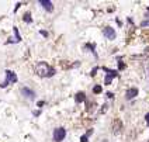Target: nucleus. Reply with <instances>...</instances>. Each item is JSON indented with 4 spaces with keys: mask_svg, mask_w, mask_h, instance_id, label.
I'll return each instance as SVG.
<instances>
[{
    "mask_svg": "<svg viewBox=\"0 0 149 142\" xmlns=\"http://www.w3.org/2000/svg\"><path fill=\"white\" fill-rule=\"evenodd\" d=\"M49 72H51V68L47 62H40V63H37V66H35V73L38 76H41V77H48V76H49Z\"/></svg>",
    "mask_w": 149,
    "mask_h": 142,
    "instance_id": "obj_1",
    "label": "nucleus"
},
{
    "mask_svg": "<svg viewBox=\"0 0 149 142\" xmlns=\"http://www.w3.org/2000/svg\"><path fill=\"white\" fill-rule=\"evenodd\" d=\"M4 73H6V82L0 84V87H6V86H8L10 83H16L17 80H18L17 75L13 72V70H6Z\"/></svg>",
    "mask_w": 149,
    "mask_h": 142,
    "instance_id": "obj_2",
    "label": "nucleus"
},
{
    "mask_svg": "<svg viewBox=\"0 0 149 142\" xmlns=\"http://www.w3.org/2000/svg\"><path fill=\"white\" fill-rule=\"evenodd\" d=\"M65 136H66V129L62 127H59L54 131V141L55 142H62L65 139Z\"/></svg>",
    "mask_w": 149,
    "mask_h": 142,
    "instance_id": "obj_3",
    "label": "nucleus"
},
{
    "mask_svg": "<svg viewBox=\"0 0 149 142\" xmlns=\"http://www.w3.org/2000/svg\"><path fill=\"white\" fill-rule=\"evenodd\" d=\"M103 34H104V37L108 38V40H115V37H117L114 28H111V27H106V28L103 30Z\"/></svg>",
    "mask_w": 149,
    "mask_h": 142,
    "instance_id": "obj_4",
    "label": "nucleus"
},
{
    "mask_svg": "<svg viewBox=\"0 0 149 142\" xmlns=\"http://www.w3.org/2000/svg\"><path fill=\"white\" fill-rule=\"evenodd\" d=\"M38 3H40V6H42L47 11H52V10H54V4H52V1H49V0H40Z\"/></svg>",
    "mask_w": 149,
    "mask_h": 142,
    "instance_id": "obj_5",
    "label": "nucleus"
},
{
    "mask_svg": "<svg viewBox=\"0 0 149 142\" xmlns=\"http://www.w3.org/2000/svg\"><path fill=\"white\" fill-rule=\"evenodd\" d=\"M21 93L24 94L25 97L31 99V100H33L34 97H35V93H34V90H31V89H28V87H23V89H21Z\"/></svg>",
    "mask_w": 149,
    "mask_h": 142,
    "instance_id": "obj_6",
    "label": "nucleus"
},
{
    "mask_svg": "<svg viewBox=\"0 0 149 142\" xmlns=\"http://www.w3.org/2000/svg\"><path fill=\"white\" fill-rule=\"evenodd\" d=\"M136 96H138V89H135V87L129 89L128 92L125 93V97H127V100H131V99L136 97Z\"/></svg>",
    "mask_w": 149,
    "mask_h": 142,
    "instance_id": "obj_7",
    "label": "nucleus"
},
{
    "mask_svg": "<svg viewBox=\"0 0 149 142\" xmlns=\"http://www.w3.org/2000/svg\"><path fill=\"white\" fill-rule=\"evenodd\" d=\"M121 128H122V124H121V121L117 118V120H114V122H113V132L114 134H118L120 131H121Z\"/></svg>",
    "mask_w": 149,
    "mask_h": 142,
    "instance_id": "obj_8",
    "label": "nucleus"
},
{
    "mask_svg": "<svg viewBox=\"0 0 149 142\" xmlns=\"http://www.w3.org/2000/svg\"><path fill=\"white\" fill-rule=\"evenodd\" d=\"M13 33H14V38H13V40H10L8 44H10V42H20V41H21V37H20V34H18L17 27H13Z\"/></svg>",
    "mask_w": 149,
    "mask_h": 142,
    "instance_id": "obj_9",
    "label": "nucleus"
},
{
    "mask_svg": "<svg viewBox=\"0 0 149 142\" xmlns=\"http://www.w3.org/2000/svg\"><path fill=\"white\" fill-rule=\"evenodd\" d=\"M84 100H86V96H84V93H82V92L76 93V96H74V101H76V103H83Z\"/></svg>",
    "mask_w": 149,
    "mask_h": 142,
    "instance_id": "obj_10",
    "label": "nucleus"
},
{
    "mask_svg": "<svg viewBox=\"0 0 149 142\" xmlns=\"http://www.w3.org/2000/svg\"><path fill=\"white\" fill-rule=\"evenodd\" d=\"M117 75H113V73H108L107 76H106V79H104V84H111V82H113V77H115Z\"/></svg>",
    "mask_w": 149,
    "mask_h": 142,
    "instance_id": "obj_11",
    "label": "nucleus"
},
{
    "mask_svg": "<svg viewBox=\"0 0 149 142\" xmlns=\"http://www.w3.org/2000/svg\"><path fill=\"white\" fill-rule=\"evenodd\" d=\"M143 70H145V76H146V79L149 80V63H148V62H145V63H143Z\"/></svg>",
    "mask_w": 149,
    "mask_h": 142,
    "instance_id": "obj_12",
    "label": "nucleus"
},
{
    "mask_svg": "<svg viewBox=\"0 0 149 142\" xmlns=\"http://www.w3.org/2000/svg\"><path fill=\"white\" fill-rule=\"evenodd\" d=\"M24 21H25V23H31V21H33V18H31V14H30V13H25V14H24Z\"/></svg>",
    "mask_w": 149,
    "mask_h": 142,
    "instance_id": "obj_13",
    "label": "nucleus"
},
{
    "mask_svg": "<svg viewBox=\"0 0 149 142\" xmlns=\"http://www.w3.org/2000/svg\"><path fill=\"white\" fill-rule=\"evenodd\" d=\"M101 90H103V89H101V86H94V87H93V93H94V94L101 93Z\"/></svg>",
    "mask_w": 149,
    "mask_h": 142,
    "instance_id": "obj_14",
    "label": "nucleus"
},
{
    "mask_svg": "<svg viewBox=\"0 0 149 142\" xmlns=\"http://www.w3.org/2000/svg\"><path fill=\"white\" fill-rule=\"evenodd\" d=\"M55 72H56V70H55L54 68H51V72H49V76H48V77H51V76H54V75H55Z\"/></svg>",
    "mask_w": 149,
    "mask_h": 142,
    "instance_id": "obj_15",
    "label": "nucleus"
},
{
    "mask_svg": "<svg viewBox=\"0 0 149 142\" xmlns=\"http://www.w3.org/2000/svg\"><path fill=\"white\" fill-rule=\"evenodd\" d=\"M80 141H82V142H89V141H87V135H83L82 138H80Z\"/></svg>",
    "mask_w": 149,
    "mask_h": 142,
    "instance_id": "obj_16",
    "label": "nucleus"
},
{
    "mask_svg": "<svg viewBox=\"0 0 149 142\" xmlns=\"http://www.w3.org/2000/svg\"><path fill=\"white\" fill-rule=\"evenodd\" d=\"M145 121H146V125L149 127V113L146 114V115H145Z\"/></svg>",
    "mask_w": 149,
    "mask_h": 142,
    "instance_id": "obj_17",
    "label": "nucleus"
},
{
    "mask_svg": "<svg viewBox=\"0 0 149 142\" xmlns=\"http://www.w3.org/2000/svg\"><path fill=\"white\" fill-rule=\"evenodd\" d=\"M141 25H142V27H145V25H149V21H146V20H145V21H142V23H141Z\"/></svg>",
    "mask_w": 149,
    "mask_h": 142,
    "instance_id": "obj_18",
    "label": "nucleus"
},
{
    "mask_svg": "<svg viewBox=\"0 0 149 142\" xmlns=\"http://www.w3.org/2000/svg\"><path fill=\"white\" fill-rule=\"evenodd\" d=\"M107 97H108V99H113V97H114V94H113L111 92H108L107 93Z\"/></svg>",
    "mask_w": 149,
    "mask_h": 142,
    "instance_id": "obj_19",
    "label": "nucleus"
},
{
    "mask_svg": "<svg viewBox=\"0 0 149 142\" xmlns=\"http://www.w3.org/2000/svg\"><path fill=\"white\" fill-rule=\"evenodd\" d=\"M124 68H125L124 63H120V62H118V69H124Z\"/></svg>",
    "mask_w": 149,
    "mask_h": 142,
    "instance_id": "obj_20",
    "label": "nucleus"
},
{
    "mask_svg": "<svg viewBox=\"0 0 149 142\" xmlns=\"http://www.w3.org/2000/svg\"><path fill=\"white\" fill-rule=\"evenodd\" d=\"M96 72H97V68H93V70H91V76L96 75Z\"/></svg>",
    "mask_w": 149,
    "mask_h": 142,
    "instance_id": "obj_21",
    "label": "nucleus"
},
{
    "mask_svg": "<svg viewBox=\"0 0 149 142\" xmlns=\"http://www.w3.org/2000/svg\"><path fill=\"white\" fill-rule=\"evenodd\" d=\"M41 34L44 35V37H48V33H47V31H41Z\"/></svg>",
    "mask_w": 149,
    "mask_h": 142,
    "instance_id": "obj_22",
    "label": "nucleus"
},
{
    "mask_svg": "<svg viewBox=\"0 0 149 142\" xmlns=\"http://www.w3.org/2000/svg\"><path fill=\"white\" fill-rule=\"evenodd\" d=\"M44 106V101H38V107H42Z\"/></svg>",
    "mask_w": 149,
    "mask_h": 142,
    "instance_id": "obj_23",
    "label": "nucleus"
}]
</instances>
